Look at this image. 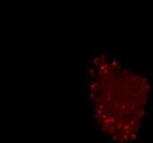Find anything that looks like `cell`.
I'll use <instances>...</instances> for the list:
<instances>
[{"label": "cell", "instance_id": "cell-1", "mask_svg": "<svg viewBox=\"0 0 153 143\" xmlns=\"http://www.w3.org/2000/svg\"><path fill=\"white\" fill-rule=\"evenodd\" d=\"M86 99L91 131L102 143H137L152 122L153 78L111 49L88 51Z\"/></svg>", "mask_w": 153, "mask_h": 143}, {"label": "cell", "instance_id": "cell-2", "mask_svg": "<svg viewBox=\"0 0 153 143\" xmlns=\"http://www.w3.org/2000/svg\"><path fill=\"white\" fill-rule=\"evenodd\" d=\"M0 143H11V142H8V141H4V140L0 139Z\"/></svg>", "mask_w": 153, "mask_h": 143}]
</instances>
